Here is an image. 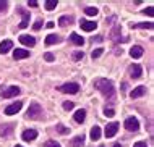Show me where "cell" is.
I'll return each instance as SVG.
<instances>
[{"instance_id": "cell-33", "label": "cell", "mask_w": 154, "mask_h": 147, "mask_svg": "<svg viewBox=\"0 0 154 147\" xmlns=\"http://www.w3.org/2000/svg\"><path fill=\"white\" fill-rule=\"evenodd\" d=\"M83 57H85V53H83V52H75L73 53V60H81Z\"/></svg>"}, {"instance_id": "cell-41", "label": "cell", "mask_w": 154, "mask_h": 147, "mask_svg": "<svg viewBox=\"0 0 154 147\" xmlns=\"http://www.w3.org/2000/svg\"><path fill=\"white\" fill-rule=\"evenodd\" d=\"M101 147H104V146H101Z\"/></svg>"}, {"instance_id": "cell-27", "label": "cell", "mask_w": 154, "mask_h": 147, "mask_svg": "<svg viewBox=\"0 0 154 147\" xmlns=\"http://www.w3.org/2000/svg\"><path fill=\"white\" fill-rule=\"evenodd\" d=\"M57 131H59L60 134H68V133H70V129H68V128H65L63 124H57Z\"/></svg>"}, {"instance_id": "cell-1", "label": "cell", "mask_w": 154, "mask_h": 147, "mask_svg": "<svg viewBox=\"0 0 154 147\" xmlns=\"http://www.w3.org/2000/svg\"><path fill=\"white\" fill-rule=\"evenodd\" d=\"M94 86H96V89L101 92L106 99L112 100V99L115 97V87H114V84H112V81H109V79H104V78L96 79Z\"/></svg>"}, {"instance_id": "cell-32", "label": "cell", "mask_w": 154, "mask_h": 147, "mask_svg": "<svg viewBox=\"0 0 154 147\" xmlns=\"http://www.w3.org/2000/svg\"><path fill=\"white\" fill-rule=\"evenodd\" d=\"M104 115H106V116H114L115 115L114 108H106V110H104Z\"/></svg>"}, {"instance_id": "cell-25", "label": "cell", "mask_w": 154, "mask_h": 147, "mask_svg": "<svg viewBox=\"0 0 154 147\" xmlns=\"http://www.w3.org/2000/svg\"><path fill=\"white\" fill-rule=\"evenodd\" d=\"M57 3H59L57 0H47V2H45V10H49V11L54 10V8L57 7Z\"/></svg>"}, {"instance_id": "cell-31", "label": "cell", "mask_w": 154, "mask_h": 147, "mask_svg": "<svg viewBox=\"0 0 154 147\" xmlns=\"http://www.w3.org/2000/svg\"><path fill=\"white\" fill-rule=\"evenodd\" d=\"M45 147H60V144L55 142V141H47L45 142Z\"/></svg>"}, {"instance_id": "cell-20", "label": "cell", "mask_w": 154, "mask_h": 147, "mask_svg": "<svg viewBox=\"0 0 154 147\" xmlns=\"http://www.w3.org/2000/svg\"><path fill=\"white\" fill-rule=\"evenodd\" d=\"M11 131H13V124H5L3 128H0V136H8V134H11Z\"/></svg>"}, {"instance_id": "cell-19", "label": "cell", "mask_w": 154, "mask_h": 147, "mask_svg": "<svg viewBox=\"0 0 154 147\" xmlns=\"http://www.w3.org/2000/svg\"><path fill=\"white\" fill-rule=\"evenodd\" d=\"M57 42H60V37L55 36V34H49L47 37H45V44H47V45L57 44Z\"/></svg>"}, {"instance_id": "cell-3", "label": "cell", "mask_w": 154, "mask_h": 147, "mask_svg": "<svg viewBox=\"0 0 154 147\" xmlns=\"http://www.w3.org/2000/svg\"><path fill=\"white\" fill-rule=\"evenodd\" d=\"M59 89L62 92H65V94H76V92L80 91V86H78L76 82H66L63 86H60Z\"/></svg>"}, {"instance_id": "cell-11", "label": "cell", "mask_w": 154, "mask_h": 147, "mask_svg": "<svg viewBox=\"0 0 154 147\" xmlns=\"http://www.w3.org/2000/svg\"><path fill=\"white\" fill-rule=\"evenodd\" d=\"M21 137L24 141H34L36 137H37V131L36 129H26V131H23V134H21Z\"/></svg>"}, {"instance_id": "cell-15", "label": "cell", "mask_w": 154, "mask_h": 147, "mask_svg": "<svg viewBox=\"0 0 154 147\" xmlns=\"http://www.w3.org/2000/svg\"><path fill=\"white\" fill-rule=\"evenodd\" d=\"M70 40H72L75 45H80V47L85 44V39H83L81 36H78L76 32H72V34H70Z\"/></svg>"}, {"instance_id": "cell-29", "label": "cell", "mask_w": 154, "mask_h": 147, "mask_svg": "<svg viewBox=\"0 0 154 147\" xmlns=\"http://www.w3.org/2000/svg\"><path fill=\"white\" fill-rule=\"evenodd\" d=\"M41 26H42V20H36V23H34V26H32V29H34V31H39Z\"/></svg>"}, {"instance_id": "cell-28", "label": "cell", "mask_w": 154, "mask_h": 147, "mask_svg": "<svg viewBox=\"0 0 154 147\" xmlns=\"http://www.w3.org/2000/svg\"><path fill=\"white\" fill-rule=\"evenodd\" d=\"M102 52H104L102 49H96V50H93V53H91V57H93V58H99V57L102 55Z\"/></svg>"}, {"instance_id": "cell-7", "label": "cell", "mask_w": 154, "mask_h": 147, "mask_svg": "<svg viewBox=\"0 0 154 147\" xmlns=\"http://www.w3.org/2000/svg\"><path fill=\"white\" fill-rule=\"evenodd\" d=\"M18 13L21 15V23H20V28H21V29L28 28V24H29V13H28L24 8H18Z\"/></svg>"}, {"instance_id": "cell-24", "label": "cell", "mask_w": 154, "mask_h": 147, "mask_svg": "<svg viewBox=\"0 0 154 147\" xmlns=\"http://www.w3.org/2000/svg\"><path fill=\"white\" fill-rule=\"evenodd\" d=\"M97 8H96V7H86L85 8V13L86 15H88V16H96V15H97Z\"/></svg>"}, {"instance_id": "cell-5", "label": "cell", "mask_w": 154, "mask_h": 147, "mask_svg": "<svg viewBox=\"0 0 154 147\" xmlns=\"http://www.w3.org/2000/svg\"><path fill=\"white\" fill-rule=\"evenodd\" d=\"M21 107H23V102H21V100H18V102L8 105V107L5 108V115H15V113H18L20 110H21Z\"/></svg>"}, {"instance_id": "cell-36", "label": "cell", "mask_w": 154, "mask_h": 147, "mask_svg": "<svg viewBox=\"0 0 154 147\" xmlns=\"http://www.w3.org/2000/svg\"><path fill=\"white\" fill-rule=\"evenodd\" d=\"M152 10H154L152 7H148L146 10H144V13H146V15H149V16H152V15H154V11H152Z\"/></svg>"}, {"instance_id": "cell-35", "label": "cell", "mask_w": 154, "mask_h": 147, "mask_svg": "<svg viewBox=\"0 0 154 147\" xmlns=\"http://www.w3.org/2000/svg\"><path fill=\"white\" fill-rule=\"evenodd\" d=\"M44 58H45L47 62H54V55H52L51 52H47V53H45V55H44Z\"/></svg>"}, {"instance_id": "cell-23", "label": "cell", "mask_w": 154, "mask_h": 147, "mask_svg": "<svg viewBox=\"0 0 154 147\" xmlns=\"http://www.w3.org/2000/svg\"><path fill=\"white\" fill-rule=\"evenodd\" d=\"M99 137H101V128H99V126H94V128L91 129V139L97 141Z\"/></svg>"}, {"instance_id": "cell-26", "label": "cell", "mask_w": 154, "mask_h": 147, "mask_svg": "<svg viewBox=\"0 0 154 147\" xmlns=\"http://www.w3.org/2000/svg\"><path fill=\"white\" fill-rule=\"evenodd\" d=\"M131 28H148V29H152V23H140V24H131Z\"/></svg>"}, {"instance_id": "cell-18", "label": "cell", "mask_w": 154, "mask_h": 147, "mask_svg": "<svg viewBox=\"0 0 154 147\" xmlns=\"http://www.w3.org/2000/svg\"><path fill=\"white\" fill-rule=\"evenodd\" d=\"M72 147H81L83 144H85V136H76L75 139H72Z\"/></svg>"}, {"instance_id": "cell-8", "label": "cell", "mask_w": 154, "mask_h": 147, "mask_svg": "<svg viewBox=\"0 0 154 147\" xmlns=\"http://www.w3.org/2000/svg\"><path fill=\"white\" fill-rule=\"evenodd\" d=\"M80 26H81V29H83V31H86V32H91V31H94V29L97 28V23H94V21H88V20H81Z\"/></svg>"}, {"instance_id": "cell-37", "label": "cell", "mask_w": 154, "mask_h": 147, "mask_svg": "<svg viewBox=\"0 0 154 147\" xmlns=\"http://www.w3.org/2000/svg\"><path fill=\"white\" fill-rule=\"evenodd\" d=\"M133 147H148V146H146V142H141V141H140V142H136Z\"/></svg>"}, {"instance_id": "cell-2", "label": "cell", "mask_w": 154, "mask_h": 147, "mask_svg": "<svg viewBox=\"0 0 154 147\" xmlns=\"http://www.w3.org/2000/svg\"><path fill=\"white\" fill-rule=\"evenodd\" d=\"M28 118H31V120H39V118H42V108H41V105L37 104V102H32L29 105V108H28Z\"/></svg>"}, {"instance_id": "cell-38", "label": "cell", "mask_w": 154, "mask_h": 147, "mask_svg": "<svg viewBox=\"0 0 154 147\" xmlns=\"http://www.w3.org/2000/svg\"><path fill=\"white\" fill-rule=\"evenodd\" d=\"M29 7H37V2L36 0H29Z\"/></svg>"}, {"instance_id": "cell-13", "label": "cell", "mask_w": 154, "mask_h": 147, "mask_svg": "<svg viewBox=\"0 0 154 147\" xmlns=\"http://www.w3.org/2000/svg\"><path fill=\"white\" fill-rule=\"evenodd\" d=\"M11 49H13V42L11 40H3L2 44H0V53H2V55L8 53Z\"/></svg>"}, {"instance_id": "cell-39", "label": "cell", "mask_w": 154, "mask_h": 147, "mask_svg": "<svg viewBox=\"0 0 154 147\" xmlns=\"http://www.w3.org/2000/svg\"><path fill=\"white\" fill-rule=\"evenodd\" d=\"M114 147H122V146H120V144H115V146H114Z\"/></svg>"}, {"instance_id": "cell-21", "label": "cell", "mask_w": 154, "mask_h": 147, "mask_svg": "<svg viewBox=\"0 0 154 147\" xmlns=\"http://www.w3.org/2000/svg\"><path fill=\"white\" fill-rule=\"evenodd\" d=\"M85 118H86V112L85 110H78L76 113H75V121H76V123H83Z\"/></svg>"}, {"instance_id": "cell-22", "label": "cell", "mask_w": 154, "mask_h": 147, "mask_svg": "<svg viewBox=\"0 0 154 147\" xmlns=\"http://www.w3.org/2000/svg\"><path fill=\"white\" fill-rule=\"evenodd\" d=\"M72 21H73L72 16H60V18H59V24L65 28V26H68V24H72Z\"/></svg>"}, {"instance_id": "cell-4", "label": "cell", "mask_w": 154, "mask_h": 147, "mask_svg": "<svg viewBox=\"0 0 154 147\" xmlns=\"http://www.w3.org/2000/svg\"><path fill=\"white\" fill-rule=\"evenodd\" d=\"M125 128L128 129V131H138L140 129V123H138V120L135 118V116H130V118H127L125 120Z\"/></svg>"}, {"instance_id": "cell-6", "label": "cell", "mask_w": 154, "mask_h": 147, "mask_svg": "<svg viewBox=\"0 0 154 147\" xmlns=\"http://www.w3.org/2000/svg\"><path fill=\"white\" fill-rule=\"evenodd\" d=\"M18 94H20V87L10 86V87H7V89L2 92V97L3 99H10V97H16Z\"/></svg>"}, {"instance_id": "cell-30", "label": "cell", "mask_w": 154, "mask_h": 147, "mask_svg": "<svg viewBox=\"0 0 154 147\" xmlns=\"http://www.w3.org/2000/svg\"><path fill=\"white\" fill-rule=\"evenodd\" d=\"M7 7H8V2H5V0H0V13H2V11H5Z\"/></svg>"}, {"instance_id": "cell-12", "label": "cell", "mask_w": 154, "mask_h": 147, "mask_svg": "<svg viewBox=\"0 0 154 147\" xmlns=\"http://www.w3.org/2000/svg\"><path fill=\"white\" fill-rule=\"evenodd\" d=\"M144 94H146V87L138 86V87H135V89L130 92V97L131 99H138V97H141V95H144Z\"/></svg>"}, {"instance_id": "cell-17", "label": "cell", "mask_w": 154, "mask_h": 147, "mask_svg": "<svg viewBox=\"0 0 154 147\" xmlns=\"http://www.w3.org/2000/svg\"><path fill=\"white\" fill-rule=\"evenodd\" d=\"M130 55L133 58H140L141 55H143V47H141V45H135V47L130 50Z\"/></svg>"}, {"instance_id": "cell-9", "label": "cell", "mask_w": 154, "mask_h": 147, "mask_svg": "<svg viewBox=\"0 0 154 147\" xmlns=\"http://www.w3.org/2000/svg\"><path fill=\"white\" fill-rule=\"evenodd\" d=\"M119 131V123H109L106 126V137H114Z\"/></svg>"}, {"instance_id": "cell-10", "label": "cell", "mask_w": 154, "mask_h": 147, "mask_svg": "<svg viewBox=\"0 0 154 147\" xmlns=\"http://www.w3.org/2000/svg\"><path fill=\"white\" fill-rule=\"evenodd\" d=\"M141 74H143V68H141L140 65H131V66H130V76H131L133 79L141 78Z\"/></svg>"}, {"instance_id": "cell-40", "label": "cell", "mask_w": 154, "mask_h": 147, "mask_svg": "<svg viewBox=\"0 0 154 147\" xmlns=\"http://www.w3.org/2000/svg\"><path fill=\"white\" fill-rule=\"evenodd\" d=\"M15 147H23V146H15Z\"/></svg>"}, {"instance_id": "cell-16", "label": "cell", "mask_w": 154, "mask_h": 147, "mask_svg": "<svg viewBox=\"0 0 154 147\" xmlns=\"http://www.w3.org/2000/svg\"><path fill=\"white\" fill-rule=\"evenodd\" d=\"M13 57L16 60H18V58H26V57H29V52H28L26 49H16L13 52Z\"/></svg>"}, {"instance_id": "cell-34", "label": "cell", "mask_w": 154, "mask_h": 147, "mask_svg": "<svg viewBox=\"0 0 154 147\" xmlns=\"http://www.w3.org/2000/svg\"><path fill=\"white\" fill-rule=\"evenodd\" d=\"M63 108H65V110H72V108H73V102H65Z\"/></svg>"}, {"instance_id": "cell-14", "label": "cell", "mask_w": 154, "mask_h": 147, "mask_svg": "<svg viewBox=\"0 0 154 147\" xmlns=\"http://www.w3.org/2000/svg\"><path fill=\"white\" fill-rule=\"evenodd\" d=\"M20 42L23 45H28V47H32L36 44V39L32 36H20Z\"/></svg>"}]
</instances>
